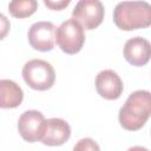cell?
Wrapping results in <instances>:
<instances>
[{"label":"cell","instance_id":"6da1fadb","mask_svg":"<svg viewBox=\"0 0 151 151\" xmlns=\"http://www.w3.org/2000/svg\"><path fill=\"white\" fill-rule=\"evenodd\" d=\"M151 117V92L138 90L132 92L119 110V123L127 131L142 129Z\"/></svg>","mask_w":151,"mask_h":151},{"label":"cell","instance_id":"7a4b0ae2","mask_svg":"<svg viewBox=\"0 0 151 151\" xmlns=\"http://www.w3.org/2000/svg\"><path fill=\"white\" fill-rule=\"evenodd\" d=\"M113 22L123 31L151 26V5L146 1H122L113 9Z\"/></svg>","mask_w":151,"mask_h":151},{"label":"cell","instance_id":"3957f363","mask_svg":"<svg viewBox=\"0 0 151 151\" xmlns=\"http://www.w3.org/2000/svg\"><path fill=\"white\" fill-rule=\"evenodd\" d=\"M22 78L31 88L46 91L53 86L55 72L50 63L42 59H31L22 67Z\"/></svg>","mask_w":151,"mask_h":151},{"label":"cell","instance_id":"277c9868","mask_svg":"<svg viewBox=\"0 0 151 151\" xmlns=\"http://www.w3.org/2000/svg\"><path fill=\"white\" fill-rule=\"evenodd\" d=\"M55 42L60 50L67 54L78 53L85 42L83 26L74 18H70L63 21L57 28Z\"/></svg>","mask_w":151,"mask_h":151},{"label":"cell","instance_id":"5b68a950","mask_svg":"<svg viewBox=\"0 0 151 151\" xmlns=\"http://www.w3.org/2000/svg\"><path fill=\"white\" fill-rule=\"evenodd\" d=\"M46 129V119L40 111H25L18 119V131L28 143L41 140Z\"/></svg>","mask_w":151,"mask_h":151},{"label":"cell","instance_id":"8992f818","mask_svg":"<svg viewBox=\"0 0 151 151\" xmlns=\"http://www.w3.org/2000/svg\"><path fill=\"white\" fill-rule=\"evenodd\" d=\"M72 15L83 28L94 29L104 19V6L99 0H80L76 4Z\"/></svg>","mask_w":151,"mask_h":151},{"label":"cell","instance_id":"52a82bcc","mask_svg":"<svg viewBox=\"0 0 151 151\" xmlns=\"http://www.w3.org/2000/svg\"><path fill=\"white\" fill-rule=\"evenodd\" d=\"M57 27L51 21H38L28 28L27 38L29 45L40 52L52 51L55 44Z\"/></svg>","mask_w":151,"mask_h":151},{"label":"cell","instance_id":"ba28073f","mask_svg":"<svg viewBox=\"0 0 151 151\" xmlns=\"http://www.w3.org/2000/svg\"><path fill=\"white\" fill-rule=\"evenodd\" d=\"M96 90L101 98L114 100L122 96L124 85L117 72L112 70H104L96 77Z\"/></svg>","mask_w":151,"mask_h":151},{"label":"cell","instance_id":"9c48e42d","mask_svg":"<svg viewBox=\"0 0 151 151\" xmlns=\"http://www.w3.org/2000/svg\"><path fill=\"white\" fill-rule=\"evenodd\" d=\"M124 58L132 66H144L151 59V44L142 37H133L125 42Z\"/></svg>","mask_w":151,"mask_h":151},{"label":"cell","instance_id":"30bf717a","mask_svg":"<svg viewBox=\"0 0 151 151\" xmlns=\"http://www.w3.org/2000/svg\"><path fill=\"white\" fill-rule=\"evenodd\" d=\"M71 137L68 123L61 118H50L46 120V129L41 143L48 146H59Z\"/></svg>","mask_w":151,"mask_h":151},{"label":"cell","instance_id":"8fae6325","mask_svg":"<svg viewBox=\"0 0 151 151\" xmlns=\"http://www.w3.org/2000/svg\"><path fill=\"white\" fill-rule=\"evenodd\" d=\"M24 99L22 88L11 79L0 80V106L2 109L18 107Z\"/></svg>","mask_w":151,"mask_h":151},{"label":"cell","instance_id":"7c38bea8","mask_svg":"<svg viewBox=\"0 0 151 151\" xmlns=\"http://www.w3.org/2000/svg\"><path fill=\"white\" fill-rule=\"evenodd\" d=\"M38 8L35 0H13L8 4L9 13L15 18H27Z\"/></svg>","mask_w":151,"mask_h":151},{"label":"cell","instance_id":"4fadbf2b","mask_svg":"<svg viewBox=\"0 0 151 151\" xmlns=\"http://www.w3.org/2000/svg\"><path fill=\"white\" fill-rule=\"evenodd\" d=\"M73 151H100V147L92 138H81L73 146Z\"/></svg>","mask_w":151,"mask_h":151},{"label":"cell","instance_id":"5bb4252c","mask_svg":"<svg viewBox=\"0 0 151 151\" xmlns=\"http://www.w3.org/2000/svg\"><path fill=\"white\" fill-rule=\"evenodd\" d=\"M70 0H59V1H51V0H44V4L45 6L50 7L51 9H57V11H60L65 7H67L70 5Z\"/></svg>","mask_w":151,"mask_h":151},{"label":"cell","instance_id":"9a60e30c","mask_svg":"<svg viewBox=\"0 0 151 151\" xmlns=\"http://www.w3.org/2000/svg\"><path fill=\"white\" fill-rule=\"evenodd\" d=\"M0 18H1V22H2V34H1V38H4L5 34H6V31H7V28H9V26H6L5 25V24H7V20H6V18H5L4 14H1Z\"/></svg>","mask_w":151,"mask_h":151},{"label":"cell","instance_id":"2e32d148","mask_svg":"<svg viewBox=\"0 0 151 151\" xmlns=\"http://www.w3.org/2000/svg\"><path fill=\"white\" fill-rule=\"evenodd\" d=\"M127 151H149V150H147L146 147H144V146L137 145V146H132V147L127 149Z\"/></svg>","mask_w":151,"mask_h":151}]
</instances>
